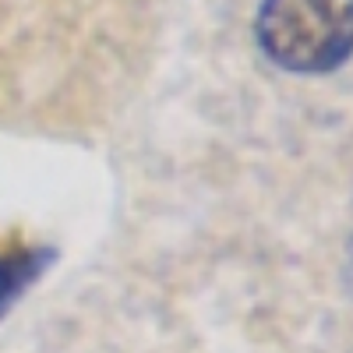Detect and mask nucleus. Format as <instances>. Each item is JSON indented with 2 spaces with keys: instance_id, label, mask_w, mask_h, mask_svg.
<instances>
[{
  "instance_id": "obj_1",
  "label": "nucleus",
  "mask_w": 353,
  "mask_h": 353,
  "mask_svg": "<svg viewBox=\"0 0 353 353\" xmlns=\"http://www.w3.org/2000/svg\"><path fill=\"white\" fill-rule=\"evenodd\" d=\"M258 43L297 74H325L353 53V0H265Z\"/></svg>"
},
{
  "instance_id": "obj_2",
  "label": "nucleus",
  "mask_w": 353,
  "mask_h": 353,
  "mask_svg": "<svg viewBox=\"0 0 353 353\" xmlns=\"http://www.w3.org/2000/svg\"><path fill=\"white\" fill-rule=\"evenodd\" d=\"M50 258H53L50 251H32V248L0 254V311H4L11 301H18V293L43 276Z\"/></svg>"
}]
</instances>
